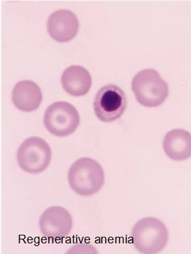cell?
Instances as JSON below:
<instances>
[{
  "label": "cell",
  "mask_w": 191,
  "mask_h": 254,
  "mask_svg": "<svg viewBox=\"0 0 191 254\" xmlns=\"http://www.w3.org/2000/svg\"><path fill=\"white\" fill-rule=\"evenodd\" d=\"M41 233L47 239L62 240L70 235L73 219L70 212L62 206L47 208L39 220Z\"/></svg>",
  "instance_id": "52a82bcc"
},
{
  "label": "cell",
  "mask_w": 191,
  "mask_h": 254,
  "mask_svg": "<svg viewBox=\"0 0 191 254\" xmlns=\"http://www.w3.org/2000/svg\"><path fill=\"white\" fill-rule=\"evenodd\" d=\"M80 123L78 110L69 102H54L45 111V127L56 136L65 137L72 134L78 128Z\"/></svg>",
  "instance_id": "5b68a950"
},
{
  "label": "cell",
  "mask_w": 191,
  "mask_h": 254,
  "mask_svg": "<svg viewBox=\"0 0 191 254\" xmlns=\"http://www.w3.org/2000/svg\"><path fill=\"white\" fill-rule=\"evenodd\" d=\"M69 185L81 196H89L97 193L105 182L103 167L90 157H82L75 161L69 169Z\"/></svg>",
  "instance_id": "6da1fadb"
},
{
  "label": "cell",
  "mask_w": 191,
  "mask_h": 254,
  "mask_svg": "<svg viewBox=\"0 0 191 254\" xmlns=\"http://www.w3.org/2000/svg\"><path fill=\"white\" fill-rule=\"evenodd\" d=\"M41 88L31 80H23L15 84L13 89L12 100L15 107L23 112H33L42 102Z\"/></svg>",
  "instance_id": "9c48e42d"
},
{
  "label": "cell",
  "mask_w": 191,
  "mask_h": 254,
  "mask_svg": "<svg viewBox=\"0 0 191 254\" xmlns=\"http://www.w3.org/2000/svg\"><path fill=\"white\" fill-rule=\"evenodd\" d=\"M79 21L72 11L60 9L50 15L47 21V29L52 39L58 42H68L78 33Z\"/></svg>",
  "instance_id": "ba28073f"
},
{
  "label": "cell",
  "mask_w": 191,
  "mask_h": 254,
  "mask_svg": "<svg viewBox=\"0 0 191 254\" xmlns=\"http://www.w3.org/2000/svg\"><path fill=\"white\" fill-rule=\"evenodd\" d=\"M61 82L64 89L70 95H86L92 86V76L88 70L82 66H69L63 72Z\"/></svg>",
  "instance_id": "8fae6325"
},
{
  "label": "cell",
  "mask_w": 191,
  "mask_h": 254,
  "mask_svg": "<svg viewBox=\"0 0 191 254\" xmlns=\"http://www.w3.org/2000/svg\"><path fill=\"white\" fill-rule=\"evenodd\" d=\"M127 106L125 92L115 84L100 88L94 100L95 114L101 121H115L123 116Z\"/></svg>",
  "instance_id": "8992f818"
},
{
  "label": "cell",
  "mask_w": 191,
  "mask_h": 254,
  "mask_svg": "<svg viewBox=\"0 0 191 254\" xmlns=\"http://www.w3.org/2000/svg\"><path fill=\"white\" fill-rule=\"evenodd\" d=\"M163 147L172 160L180 161L189 158L191 155L190 133L183 129H172L165 135Z\"/></svg>",
  "instance_id": "30bf717a"
},
{
  "label": "cell",
  "mask_w": 191,
  "mask_h": 254,
  "mask_svg": "<svg viewBox=\"0 0 191 254\" xmlns=\"http://www.w3.org/2000/svg\"><path fill=\"white\" fill-rule=\"evenodd\" d=\"M131 238L136 249L142 254H157L166 246L169 232L158 218H143L134 226Z\"/></svg>",
  "instance_id": "7a4b0ae2"
},
{
  "label": "cell",
  "mask_w": 191,
  "mask_h": 254,
  "mask_svg": "<svg viewBox=\"0 0 191 254\" xmlns=\"http://www.w3.org/2000/svg\"><path fill=\"white\" fill-rule=\"evenodd\" d=\"M52 158L50 145L41 137L33 136L25 139L17 151L19 167L25 172L37 174L46 170Z\"/></svg>",
  "instance_id": "277c9868"
},
{
  "label": "cell",
  "mask_w": 191,
  "mask_h": 254,
  "mask_svg": "<svg viewBox=\"0 0 191 254\" xmlns=\"http://www.w3.org/2000/svg\"><path fill=\"white\" fill-rule=\"evenodd\" d=\"M132 89L137 101L145 107H157L169 95L168 84L154 69H144L136 74Z\"/></svg>",
  "instance_id": "3957f363"
}]
</instances>
